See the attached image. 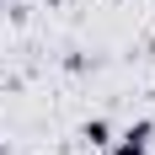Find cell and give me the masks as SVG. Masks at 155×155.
<instances>
[{
  "label": "cell",
  "mask_w": 155,
  "mask_h": 155,
  "mask_svg": "<svg viewBox=\"0 0 155 155\" xmlns=\"http://www.w3.org/2000/svg\"><path fill=\"white\" fill-rule=\"evenodd\" d=\"M150 134H155V123L139 118L134 128H123V139L112 144V155H150Z\"/></svg>",
  "instance_id": "cell-1"
},
{
  "label": "cell",
  "mask_w": 155,
  "mask_h": 155,
  "mask_svg": "<svg viewBox=\"0 0 155 155\" xmlns=\"http://www.w3.org/2000/svg\"><path fill=\"white\" fill-rule=\"evenodd\" d=\"M80 134H86V144H96V150H107V144H112V128L102 123V118H91V123L80 128Z\"/></svg>",
  "instance_id": "cell-2"
}]
</instances>
